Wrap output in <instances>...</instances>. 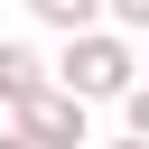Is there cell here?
Listing matches in <instances>:
<instances>
[{"mask_svg": "<svg viewBox=\"0 0 149 149\" xmlns=\"http://www.w3.org/2000/svg\"><path fill=\"white\" fill-rule=\"evenodd\" d=\"M130 74H140V56H130L121 28H65V65H56L65 93H84V102H121Z\"/></svg>", "mask_w": 149, "mask_h": 149, "instance_id": "1", "label": "cell"}, {"mask_svg": "<svg viewBox=\"0 0 149 149\" xmlns=\"http://www.w3.org/2000/svg\"><path fill=\"white\" fill-rule=\"evenodd\" d=\"M9 130H19V140H47V149H84V93L37 84L28 102H9Z\"/></svg>", "mask_w": 149, "mask_h": 149, "instance_id": "2", "label": "cell"}, {"mask_svg": "<svg viewBox=\"0 0 149 149\" xmlns=\"http://www.w3.org/2000/svg\"><path fill=\"white\" fill-rule=\"evenodd\" d=\"M37 84H47V56H37L28 37H0V112H9V102H28Z\"/></svg>", "mask_w": 149, "mask_h": 149, "instance_id": "3", "label": "cell"}, {"mask_svg": "<svg viewBox=\"0 0 149 149\" xmlns=\"http://www.w3.org/2000/svg\"><path fill=\"white\" fill-rule=\"evenodd\" d=\"M28 19H37V28H93L102 0H28Z\"/></svg>", "mask_w": 149, "mask_h": 149, "instance_id": "4", "label": "cell"}, {"mask_svg": "<svg viewBox=\"0 0 149 149\" xmlns=\"http://www.w3.org/2000/svg\"><path fill=\"white\" fill-rule=\"evenodd\" d=\"M121 121H130V140H149V84H140V74L121 84Z\"/></svg>", "mask_w": 149, "mask_h": 149, "instance_id": "5", "label": "cell"}, {"mask_svg": "<svg viewBox=\"0 0 149 149\" xmlns=\"http://www.w3.org/2000/svg\"><path fill=\"white\" fill-rule=\"evenodd\" d=\"M102 19H112L121 37H149V0H102Z\"/></svg>", "mask_w": 149, "mask_h": 149, "instance_id": "6", "label": "cell"}, {"mask_svg": "<svg viewBox=\"0 0 149 149\" xmlns=\"http://www.w3.org/2000/svg\"><path fill=\"white\" fill-rule=\"evenodd\" d=\"M140 74H149V65H140Z\"/></svg>", "mask_w": 149, "mask_h": 149, "instance_id": "7", "label": "cell"}]
</instances>
